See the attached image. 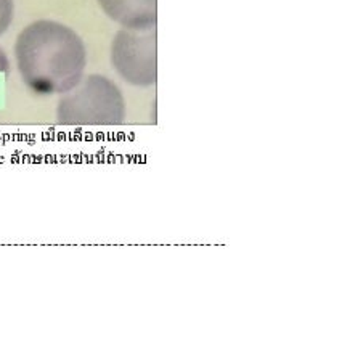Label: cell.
<instances>
[{
	"mask_svg": "<svg viewBox=\"0 0 342 363\" xmlns=\"http://www.w3.org/2000/svg\"><path fill=\"white\" fill-rule=\"evenodd\" d=\"M15 58L23 82L39 95L66 94L79 84L87 65L82 39L50 20L34 21L20 33Z\"/></svg>",
	"mask_w": 342,
	"mask_h": 363,
	"instance_id": "6da1fadb",
	"label": "cell"
},
{
	"mask_svg": "<svg viewBox=\"0 0 342 363\" xmlns=\"http://www.w3.org/2000/svg\"><path fill=\"white\" fill-rule=\"evenodd\" d=\"M125 114L124 96L116 84L105 76L92 74L81 79L59 100L58 121L64 125L101 127L121 124Z\"/></svg>",
	"mask_w": 342,
	"mask_h": 363,
	"instance_id": "7a4b0ae2",
	"label": "cell"
},
{
	"mask_svg": "<svg viewBox=\"0 0 342 363\" xmlns=\"http://www.w3.org/2000/svg\"><path fill=\"white\" fill-rule=\"evenodd\" d=\"M153 29H121L113 39L111 63L132 86L149 87L158 79V42Z\"/></svg>",
	"mask_w": 342,
	"mask_h": 363,
	"instance_id": "3957f363",
	"label": "cell"
},
{
	"mask_svg": "<svg viewBox=\"0 0 342 363\" xmlns=\"http://www.w3.org/2000/svg\"><path fill=\"white\" fill-rule=\"evenodd\" d=\"M98 4L125 29H153L158 23V0H98Z\"/></svg>",
	"mask_w": 342,
	"mask_h": 363,
	"instance_id": "277c9868",
	"label": "cell"
},
{
	"mask_svg": "<svg viewBox=\"0 0 342 363\" xmlns=\"http://www.w3.org/2000/svg\"><path fill=\"white\" fill-rule=\"evenodd\" d=\"M13 0H0V35L10 28L11 21H13Z\"/></svg>",
	"mask_w": 342,
	"mask_h": 363,
	"instance_id": "5b68a950",
	"label": "cell"
},
{
	"mask_svg": "<svg viewBox=\"0 0 342 363\" xmlns=\"http://www.w3.org/2000/svg\"><path fill=\"white\" fill-rule=\"evenodd\" d=\"M8 71V58L5 55L2 48H0V72H7Z\"/></svg>",
	"mask_w": 342,
	"mask_h": 363,
	"instance_id": "8992f818",
	"label": "cell"
}]
</instances>
